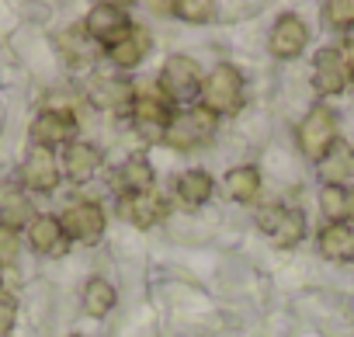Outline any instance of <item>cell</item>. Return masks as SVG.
<instances>
[{
    "mask_svg": "<svg viewBox=\"0 0 354 337\" xmlns=\"http://www.w3.org/2000/svg\"><path fill=\"white\" fill-rule=\"evenodd\" d=\"M212 136H216V115L205 104H192L185 111L170 115V125L163 132V143L170 149L188 153V149H198V146L212 143Z\"/></svg>",
    "mask_w": 354,
    "mask_h": 337,
    "instance_id": "6da1fadb",
    "label": "cell"
},
{
    "mask_svg": "<svg viewBox=\"0 0 354 337\" xmlns=\"http://www.w3.org/2000/svg\"><path fill=\"white\" fill-rule=\"evenodd\" d=\"M202 66L192 56H170L160 70V94L167 104H188L202 94Z\"/></svg>",
    "mask_w": 354,
    "mask_h": 337,
    "instance_id": "7a4b0ae2",
    "label": "cell"
},
{
    "mask_svg": "<svg viewBox=\"0 0 354 337\" xmlns=\"http://www.w3.org/2000/svg\"><path fill=\"white\" fill-rule=\"evenodd\" d=\"M202 104L219 118V115H236L243 108V77L236 66L230 63H219L205 84H202Z\"/></svg>",
    "mask_w": 354,
    "mask_h": 337,
    "instance_id": "3957f363",
    "label": "cell"
},
{
    "mask_svg": "<svg viewBox=\"0 0 354 337\" xmlns=\"http://www.w3.org/2000/svg\"><path fill=\"white\" fill-rule=\"evenodd\" d=\"M295 139H299V149L306 156L323 160V153L337 143V115H333V108H326V104L309 108L306 118L295 129Z\"/></svg>",
    "mask_w": 354,
    "mask_h": 337,
    "instance_id": "277c9868",
    "label": "cell"
},
{
    "mask_svg": "<svg viewBox=\"0 0 354 337\" xmlns=\"http://www.w3.org/2000/svg\"><path fill=\"white\" fill-rule=\"evenodd\" d=\"M254 219H257V230L271 237L274 247H295L306 237V216L292 206H261Z\"/></svg>",
    "mask_w": 354,
    "mask_h": 337,
    "instance_id": "5b68a950",
    "label": "cell"
},
{
    "mask_svg": "<svg viewBox=\"0 0 354 337\" xmlns=\"http://www.w3.org/2000/svg\"><path fill=\"white\" fill-rule=\"evenodd\" d=\"M132 18L118 8V4H94L91 11H87V21H84V32L91 35V42H97V46H118L122 39H129L132 35Z\"/></svg>",
    "mask_w": 354,
    "mask_h": 337,
    "instance_id": "8992f818",
    "label": "cell"
},
{
    "mask_svg": "<svg viewBox=\"0 0 354 337\" xmlns=\"http://www.w3.org/2000/svg\"><path fill=\"white\" fill-rule=\"evenodd\" d=\"M59 226H63L66 240H80V244L94 247V244L104 237L108 219H104V209H101V206H94V202H73V206L63 209Z\"/></svg>",
    "mask_w": 354,
    "mask_h": 337,
    "instance_id": "52a82bcc",
    "label": "cell"
},
{
    "mask_svg": "<svg viewBox=\"0 0 354 337\" xmlns=\"http://www.w3.org/2000/svg\"><path fill=\"white\" fill-rule=\"evenodd\" d=\"M351 84V70L347 60L340 53V46H326L313 56V87L319 98H337L344 87Z\"/></svg>",
    "mask_w": 354,
    "mask_h": 337,
    "instance_id": "ba28073f",
    "label": "cell"
},
{
    "mask_svg": "<svg viewBox=\"0 0 354 337\" xmlns=\"http://www.w3.org/2000/svg\"><path fill=\"white\" fill-rule=\"evenodd\" d=\"M129 118H132V129L146 139V143H163V132L170 125V111H167V101L153 98V94H136L132 108H129Z\"/></svg>",
    "mask_w": 354,
    "mask_h": 337,
    "instance_id": "9c48e42d",
    "label": "cell"
},
{
    "mask_svg": "<svg viewBox=\"0 0 354 337\" xmlns=\"http://www.w3.org/2000/svg\"><path fill=\"white\" fill-rule=\"evenodd\" d=\"M73 136H77V118H73V111L49 108V111H42V115L32 122V139H35V146H46V149H53V146H70V143H77Z\"/></svg>",
    "mask_w": 354,
    "mask_h": 337,
    "instance_id": "30bf717a",
    "label": "cell"
},
{
    "mask_svg": "<svg viewBox=\"0 0 354 337\" xmlns=\"http://www.w3.org/2000/svg\"><path fill=\"white\" fill-rule=\"evenodd\" d=\"M118 212L125 223H132L136 230H153L156 223L167 219V199L160 192H146V195H122L118 199Z\"/></svg>",
    "mask_w": 354,
    "mask_h": 337,
    "instance_id": "8fae6325",
    "label": "cell"
},
{
    "mask_svg": "<svg viewBox=\"0 0 354 337\" xmlns=\"http://www.w3.org/2000/svg\"><path fill=\"white\" fill-rule=\"evenodd\" d=\"M309 42V28L302 25V18L295 15H281L271 28V39H268V49L274 60H299L302 49Z\"/></svg>",
    "mask_w": 354,
    "mask_h": 337,
    "instance_id": "7c38bea8",
    "label": "cell"
},
{
    "mask_svg": "<svg viewBox=\"0 0 354 337\" xmlns=\"http://www.w3.org/2000/svg\"><path fill=\"white\" fill-rule=\"evenodd\" d=\"M59 185V163L53 156V149L46 146H35L25 163H21V188H32V192H53Z\"/></svg>",
    "mask_w": 354,
    "mask_h": 337,
    "instance_id": "4fadbf2b",
    "label": "cell"
},
{
    "mask_svg": "<svg viewBox=\"0 0 354 337\" xmlns=\"http://www.w3.org/2000/svg\"><path fill=\"white\" fill-rule=\"evenodd\" d=\"M115 185H118L122 195H146V192H156V171H153V163L142 153H132L118 167Z\"/></svg>",
    "mask_w": 354,
    "mask_h": 337,
    "instance_id": "5bb4252c",
    "label": "cell"
},
{
    "mask_svg": "<svg viewBox=\"0 0 354 337\" xmlns=\"http://www.w3.org/2000/svg\"><path fill=\"white\" fill-rule=\"evenodd\" d=\"M97 167H101L97 146L80 143V139L66 146V153H63V174H66L73 185H87V181L97 174Z\"/></svg>",
    "mask_w": 354,
    "mask_h": 337,
    "instance_id": "9a60e30c",
    "label": "cell"
},
{
    "mask_svg": "<svg viewBox=\"0 0 354 337\" xmlns=\"http://www.w3.org/2000/svg\"><path fill=\"white\" fill-rule=\"evenodd\" d=\"M87 98H91L97 108L129 111V108H132V101H136V91H132V84H129V80H122V77H97V80H91Z\"/></svg>",
    "mask_w": 354,
    "mask_h": 337,
    "instance_id": "2e32d148",
    "label": "cell"
},
{
    "mask_svg": "<svg viewBox=\"0 0 354 337\" xmlns=\"http://www.w3.org/2000/svg\"><path fill=\"white\" fill-rule=\"evenodd\" d=\"M174 195H177V202H181L185 209H202L205 202H212L216 181L205 171H185V174L174 178Z\"/></svg>",
    "mask_w": 354,
    "mask_h": 337,
    "instance_id": "e0dca14e",
    "label": "cell"
},
{
    "mask_svg": "<svg viewBox=\"0 0 354 337\" xmlns=\"http://www.w3.org/2000/svg\"><path fill=\"white\" fill-rule=\"evenodd\" d=\"M28 244L35 254H46V257H59L66 251V233L59 226L56 216H35L28 223Z\"/></svg>",
    "mask_w": 354,
    "mask_h": 337,
    "instance_id": "ac0fdd59",
    "label": "cell"
},
{
    "mask_svg": "<svg viewBox=\"0 0 354 337\" xmlns=\"http://www.w3.org/2000/svg\"><path fill=\"white\" fill-rule=\"evenodd\" d=\"M35 216H32V202H28V195H25V188L21 185H0V226H8V230H15L18 233V226H25V223H32Z\"/></svg>",
    "mask_w": 354,
    "mask_h": 337,
    "instance_id": "d6986e66",
    "label": "cell"
},
{
    "mask_svg": "<svg viewBox=\"0 0 354 337\" xmlns=\"http://www.w3.org/2000/svg\"><path fill=\"white\" fill-rule=\"evenodd\" d=\"M316 163H319L323 185H344V181L354 174V146L344 143V139H337V143L323 153V160H316Z\"/></svg>",
    "mask_w": 354,
    "mask_h": 337,
    "instance_id": "ffe728a7",
    "label": "cell"
},
{
    "mask_svg": "<svg viewBox=\"0 0 354 337\" xmlns=\"http://www.w3.org/2000/svg\"><path fill=\"white\" fill-rule=\"evenodd\" d=\"M319 212H323V219L340 223V226L354 223V188H347V185H323Z\"/></svg>",
    "mask_w": 354,
    "mask_h": 337,
    "instance_id": "44dd1931",
    "label": "cell"
},
{
    "mask_svg": "<svg viewBox=\"0 0 354 337\" xmlns=\"http://www.w3.org/2000/svg\"><path fill=\"white\" fill-rule=\"evenodd\" d=\"M149 46H153L149 32L136 25L129 39H122L118 46H111V49H108V60H111V66H118V70H136V66L146 60Z\"/></svg>",
    "mask_w": 354,
    "mask_h": 337,
    "instance_id": "7402d4cb",
    "label": "cell"
},
{
    "mask_svg": "<svg viewBox=\"0 0 354 337\" xmlns=\"http://www.w3.org/2000/svg\"><path fill=\"white\" fill-rule=\"evenodd\" d=\"M223 192L240 202V206H250L257 195H261V171L254 163H243V167H233V171L223 178Z\"/></svg>",
    "mask_w": 354,
    "mask_h": 337,
    "instance_id": "603a6c76",
    "label": "cell"
},
{
    "mask_svg": "<svg viewBox=\"0 0 354 337\" xmlns=\"http://www.w3.org/2000/svg\"><path fill=\"white\" fill-rule=\"evenodd\" d=\"M319 254L326 261H354V230L351 226H340V223H326L319 230Z\"/></svg>",
    "mask_w": 354,
    "mask_h": 337,
    "instance_id": "cb8c5ba5",
    "label": "cell"
},
{
    "mask_svg": "<svg viewBox=\"0 0 354 337\" xmlns=\"http://www.w3.org/2000/svg\"><path fill=\"white\" fill-rule=\"evenodd\" d=\"M115 302H118V292H115L111 282H104V278H91V282L84 285V309H87L91 316H104V313H111Z\"/></svg>",
    "mask_w": 354,
    "mask_h": 337,
    "instance_id": "d4e9b609",
    "label": "cell"
},
{
    "mask_svg": "<svg viewBox=\"0 0 354 337\" xmlns=\"http://www.w3.org/2000/svg\"><path fill=\"white\" fill-rule=\"evenodd\" d=\"M59 49H63V56H66L73 66L94 63V46H91V35H87V32H77V28L63 32V35H59Z\"/></svg>",
    "mask_w": 354,
    "mask_h": 337,
    "instance_id": "484cf974",
    "label": "cell"
},
{
    "mask_svg": "<svg viewBox=\"0 0 354 337\" xmlns=\"http://www.w3.org/2000/svg\"><path fill=\"white\" fill-rule=\"evenodd\" d=\"M167 11L177 15L181 21H192V25H202V21L216 18V4H212V0H174V4H167Z\"/></svg>",
    "mask_w": 354,
    "mask_h": 337,
    "instance_id": "4316f807",
    "label": "cell"
},
{
    "mask_svg": "<svg viewBox=\"0 0 354 337\" xmlns=\"http://www.w3.org/2000/svg\"><path fill=\"white\" fill-rule=\"evenodd\" d=\"M319 15H323V25L340 28V32H354V0H326Z\"/></svg>",
    "mask_w": 354,
    "mask_h": 337,
    "instance_id": "83f0119b",
    "label": "cell"
},
{
    "mask_svg": "<svg viewBox=\"0 0 354 337\" xmlns=\"http://www.w3.org/2000/svg\"><path fill=\"white\" fill-rule=\"evenodd\" d=\"M15 320H18V302L0 292V337H8L15 330Z\"/></svg>",
    "mask_w": 354,
    "mask_h": 337,
    "instance_id": "f1b7e54d",
    "label": "cell"
},
{
    "mask_svg": "<svg viewBox=\"0 0 354 337\" xmlns=\"http://www.w3.org/2000/svg\"><path fill=\"white\" fill-rule=\"evenodd\" d=\"M18 247H21L18 233L8 230V226H0V261H15L18 257Z\"/></svg>",
    "mask_w": 354,
    "mask_h": 337,
    "instance_id": "f546056e",
    "label": "cell"
},
{
    "mask_svg": "<svg viewBox=\"0 0 354 337\" xmlns=\"http://www.w3.org/2000/svg\"><path fill=\"white\" fill-rule=\"evenodd\" d=\"M340 53H344V60H347V70H351V77H354V32H347V35H344V42H340Z\"/></svg>",
    "mask_w": 354,
    "mask_h": 337,
    "instance_id": "4dcf8cb0",
    "label": "cell"
},
{
    "mask_svg": "<svg viewBox=\"0 0 354 337\" xmlns=\"http://www.w3.org/2000/svg\"><path fill=\"white\" fill-rule=\"evenodd\" d=\"M0 289H4V271H0Z\"/></svg>",
    "mask_w": 354,
    "mask_h": 337,
    "instance_id": "1f68e13d",
    "label": "cell"
},
{
    "mask_svg": "<svg viewBox=\"0 0 354 337\" xmlns=\"http://www.w3.org/2000/svg\"><path fill=\"white\" fill-rule=\"evenodd\" d=\"M73 337H80V334H73Z\"/></svg>",
    "mask_w": 354,
    "mask_h": 337,
    "instance_id": "d6a6232c",
    "label": "cell"
}]
</instances>
